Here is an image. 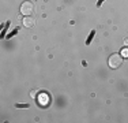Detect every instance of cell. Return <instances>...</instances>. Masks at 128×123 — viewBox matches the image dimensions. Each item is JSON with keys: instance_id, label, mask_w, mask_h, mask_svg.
Returning a JSON list of instances; mask_svg holds the SVG:
<instances>
[{"instance_id": "cell-1", "label": "cell", "mask_w": 128, "mask_h": 123, "mask_svg": "<svg viewBox=\"0 0 128 123\" xmlns=\"http://www.w3.org/2000/svg\"><path fill=\"white\" fill-rule=\"evenodd\" d=\"M108 64L110 69H118V67L123 64V56H121V53H112L110 56H109L108 59Z\"/></svg>"}, {"instance_id": "cell-2", "label": "cell", "mask_w": 128, "mask_h": 123, "mask_svg": "<svg viewBox=\"0 0 128 123\" xmlns=\"http://www.w3.org/2000/svg\"><path fill=\"white\" fill-rule=\"evenodd\" d=\"M34 11V6H33V3L30 2H23L22 4H20V14L25 15V17H30V14Z\"/></svg>"}, {"instance_id": "cell-3", "label": "cell", "mask_w": 128, "mask_h": 123, "mask_svg": "<svg viewBox=\"0 0 128 123\" xmlns=\"http://www.w3.org/2000/svg\"><path fill=\"white\" fill-rule=\"evenodd\" d=\"M36 25V19L32 17H26L25 19H23V26L25 27H33Z\"/></svg>"}, {"instance_id": "cell-4", "label": "cell", "mask_w": 128, "mask_h": 123, "mask_svg": "<svg viewBox=\"0 0 128 123\" xmlns=\"http://www.w3.org/2000/svg\"><path fill=\"white\" fill-rule=\"evenodd\" d=\"M37 100H38V104H40V105H46V104L49 103V97H48V94H46V93L42 94V97L40 96Z\"/></svg>"}, {"instance_id": "cell-5", "label": "cell", "mask_w": 128, "mask_h": 123, "mask_svg": "<svg viewBox=\"0 0 128 123\" xmlns=\"http://www.w3.org/2000/svg\"><path fill=\"white\" fill-rule=\"evenodd\" d=\"M94 36H96V30H91L90 34H89V37H87V40H86V44H87V45H89L90 42H91V40L94 38Z\"/></svg>"}, {"instance_id": "cell-6", "label": "cell", "mask_w": 128, "mask_h": 123, "mask_svg": "<svg viewBox=\"0 0 128 123\" xmlns=\"http://www.w3.org/2000/svg\"><path fill=\"white\" fill-rule=\"evenodd\" d=\"M18 30H19V27H16V29H14V30H12V33H10V34L7 36V38H11V37H14V36L18 33Z\"/></svg>"}, {"instance_id": "cell-7", "label": "cell", "mask_w": 128, "mask_h": 123, "mask_svg": "<svg viewBox=\"0 0 128 123\" xmlns=\"http://www.w3.org/2000/svg\"><path fill=\"white\" fill-rule=\"evenodd\" d=\"M16 108H29V104H16Z\"/></svg>"}, {"instance_id": "cell-8", "label": "cell", "mask_w": 128, "mask_h": 123, "mask_svg": "<svg viewBox=\"0 0 128 123\" xmlns=\"http://www.w3.org/2000/svg\"><path fill=\"white\" fill-rule=\"evenodd\" d=\"M121 56L123 57H128V49H123V52H121Z\"/></svg>"}, {"instance_id": "cell-9", "label": "cell", "mask_w": 128, "mask_h": 123, "mask_svg": "<svg viewBox=\"0 0 128 123\" xmlns=\"http://www.w3.org/2000/svg\"><path fill=\"white\" fill-rule=\"evenodd\" d=\"M104 2H105V0H98V2H97V7H101V4Z\"/></svg>"}, {"instance_id": "cell-10", "label": "cell", "mask_w": 128, "mask_h": 123, "mask_svg": "<svg viewBox=\"0 0 128 123\" xmlns=\"http://www.w3.org/2000/svg\"><path fill=\"white\" fill-rule=\"evenodd\" d=\"M36 96H37V92L33 90V92H32V97H34V98H36Z\"/></svg>"}, {"instance_id": "cell-11", "label": "cell", "mask_w": 128, "mask_h": 123, "mask_svg": "<svg viewBox=\"0 0 128 123\" xmlns=\"http://www.w3.org/2000/svg\"><path fill=\"white\" fill-rule=\"evenodd\" d=\"M124 44H126V47H128V38L124 40Z\"/></svg>"}]
</instances>
